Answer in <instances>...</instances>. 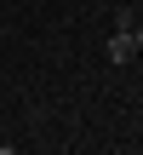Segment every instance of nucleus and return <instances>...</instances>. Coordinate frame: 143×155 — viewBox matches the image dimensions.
Segmentation results:
<instances>
[{
    "mask_svg": "<svg viewBox=\"0 0 143 155\" xmlns=\"http://www.w3.org/2000/svg\"><path fill=\"white\" fill-rule=\"evenodd\" d=\"M109 58H115V63H132V58H138V40H132V29H115V40H109Z\"/></svg>",
    "mask_w": 143,
    "mask_h": 155,
    "instance_id": "1",
    "label": "nucleus"
},
{
    "mask_svg": "<svg viewBox=\"0 0 143 155\" xmlns=\"http://www.w3.org/2000/svg\"><path fill=\"white\" fill-rule=\"evenodd\" d=\"M132 40H138V52H143V23H138V29H132Z\"/></svg>",
    "mask_w": 143,
    "mask_h": 155,
    "instance_id": "2",
    "label": "nucleus"
}]
</instances>
